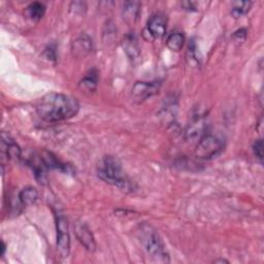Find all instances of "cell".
Returning a JSON list of instances; mask_svg holds the SVG:
<instances>
[{"instance_id": "6da1fadb", "label": "cell", "mask_w": 264, "mask_h": 264, "mask_svg": "<svg viewBox=\"0 0 264 264\" xmlns=\"http://www.w3.org/2000/svg\"><path fill=\"white\" fill-rule=\"evenodd\" d=\"M79 101L63 93L51 92L45 95L36 105V111L44 121L56 123L77 116Z\"/></svg>"}, {"instance_id": "7a4b0ae2", "label": "cell", "mask_w": 264, "mask_h": 264, "mask_svg": "<svg viewBox=\"0 0 264 264\" xmlns=\"http://www.w3.org/2000/svg\"><path fill=\"white\" fill-rule=\"evenodd\" d=\"M138 234L146 253L155 262L168 263L170 261L165 245L153 226L145 223L142 224L139 226Z\"/></svg>"}, {"instance_id": "3957f363", "label": "cell", "mask_w": 264, "mask_h": 264, "mask_svg": "<svg viewBox=\"0 0 264 264\" xmlns=\"http://www.w3.org/2000/svg\"><path fill=\"white\" fill-rule=\"evenodd\" d=\"M98 177L102 181L117 186L121 189H129L130 188V183L123 172L120 161L112 156H106L103 158L98 167Z\"/></svg>"}, {"instance_id": "277c9868", "label": "cell", "mask_w": 264, "mask_h": 264, "mask_svg": "<svg viewBox=\"0 0 264 264\" xmlns=\"http://www.w3.org/2000/svg\"><path fill=\"white\" fill-rule=\"evenodd\" d=\"M224 150V141L212 134L203 135L195 149V156L198 159L210 160L219 156Z\"/></svg>"}, {"instance_id": "5b68a950", "label": "cell", "mask_w": 264, "mask_h": 264, "mask_svg": "<svg viewBox=\"0 0 264 264\" xmlns=\"http://www.w3.org/2000/svg\"><path fill=\"white\" fill-rule=\"evenodd\" d=\"M57 226V250L62 258H66L70 251V236L68 222L63 215H58L56 220Z\"/></svg>"}, {"instance_id": "8992f818", "label": "cell", "mask_w": 264, "mask_h": 264, "mask_svg": "<svg viewBox=\"0 0 264 264\" xmlns=\"http://www.w3.org/2000/svg\"><path fill=\"white\" fill-rule=\"evenodd\" d=\"M160 89L159 82H137L131 89V95L135 102L141 103L157 94Z\"/></svg>"}, {"instance_id": "52a82bcc", "label": "cell", "mask_w": 264, "mask_h": 264, "mask_svg": "<svg viewBox=\"0 0 264 264\" xmlns=\"http://www.w3.org/2000/svg\"><path fill=\"white\" fill-rule=\"evenodd\" d=\"M74 233L77 236L78 241L85 247L89 252H94L96 250L95 239L89 229L86 223L83 221H77L74 223Z\"/></svg>"}, {"instance_id": "ba28073f", "label": "cell", "mask_w": 264, "mask_h": 264, "mask_svg": "<svg viewBox=\"0 0 264 264\" xmlns=\"http://www.w3.org/2000/svg\"><path fill=\"white\" fill-rule=\"evenodd\" d=\"M166 18L162 15H153L148 21V32L153 39H161L166 33Z\"/></svg>"}, {"instance_id": "9c48e42d", "label": "cell", "mask_w": 264, "mask_h": 264, "mask_svg": "<svg viewBox=\"0 0 264 264\" xmlns=\"http://www.w3.org/2000/svg\"><path fill=\"white\" fill-rule=\"evenodd\" d=\"M2 154L3 158L8 157V159H20L21 149L16 143V141L9 135L3 132L2 135Z\"/></svg>"}, {"instance_id": "30bf717a", "label": "cell", "mask_w": 264, "mask_h": 264, "mask_svg": "<svg viewBox=\"0 0 264 264\" xmlns=\"http://www.w3.org/2000/svg\"><path fill=\"white\" fill-rule=\"evenodd\" d=\"M92 50V41L87 35H81L72 44V51L75 56H85Z\"/></svg>"}, {"instance_id": "8fae6325", "label": "cell", "mask_w": 264, "mask_h": 264, "mask_svg": "<svg viewBox=\"0 0 264 264\" xmlns=\"http://www.w3.org/2000/svg\"><path fill=\"white\" fill-rule=\"evenodd\" d=\"M140 12V3L138 2H126L123 5V19L131 24L134 23Z\"/></svg>"}, {"instance_id": "7c38bea8", "label": "cell", "mask_w": 264, "mask_h": 264, "mask_svg": "<svg viewBox=\"0 0 264 264\" xmlns=\"http://www.w3.org/2000/svg\"><path fill=\"white\" fill-rule=\"evenodd\" d=\"M40 157L43 160L47 169H59V170L67 171V166L62 162H60L56 158V156H54L51 152H48V151H42L40 153Z\"/></svg>"}, {"instance_id": "4fadbf2b", "label": "cell", "mask_w": 264, "mask_h": 264, "mask_svg": "<svg viewBox=\"0 0 264 264\" xmlns=\"http://www.w3.org/2000/svg\"><path fill=\"white\" fill-rule=\"evenodd\" d=\"M37 198H39V192L34 187H26L19 194V201L23 207L35 203Z\"/></svg>"}, {"instance_id": "5bb4252c", "label": "cell", "mask_w": 264, "mask_h": 264, "mask_svg": "<svg viewBox=\"0 0 264 264\" xmlns=\"http://www.w3.org/2000/svg\"><path fill=\"white\" fill-rule=\"evenodd\" d=\"M123 47L130 59H136L139 56V47L136 37L133 34H129L125 37Z\"/></svg>"}, {"instance_id": "9a60e30c", "label": "cell", "mask_w": 264, "mask_h": 264, "mask_svg": "<svg viewBox=\"0 0 264 264\" xmlns=\"http://www.w3.org/2000/svg\"><path fill=\"white\" fill-rule=\"evenodd\" d=\"M46 13V7L42 3H33L29 5L25 11V14L28 18L33 21H40Z\"/></svg>"}, {"instance_id": "2e32d148", "label": "cell", "mask_w": 264, "mask_h": 264, "mask_svg": "<svg viewBox=\"0 0 264 264\" xmlns=\"http://www.w3.org/2000/svg\"><path fill=\"white\" fill-rule=\"evenodd\" d=\"M185 44V36L181 32H173L168 35L166 40V46L169 50L173 52H179L182 50Z\"/></svg>"}, {"instance_id": "e0dca14e", "label": "cell", "mask_w": 264, "mask_h": 264, "mask_svg": "<svg viewBox=\"0 0 264 264\" xmlns=\"http://www.w3.org/2000/svg\"><path fill=\"white\" fill-rule=\"evenodd\" d=\"M97 83H98V75H97L96 70L93 69L81 81L80 87L84 90L92 92L96 89Z\"/></svg>"}, {"instance_id": "ac0fdd59", "label": "cell", "mask_w": 264, "mask_h": 264, "mask_svg": "<svg viewBox=\"0 0 264 264\" xmlns=\"http://www.w3.org/2000/svg\"><path fill=\"white\" fill-rule=\"evenodd\" d=\"M252 7L251 2H238L234 3L232 6L231 14L234 16V18H240L244 15H246Z\"/></svg>"}, {"instance_id": "d6986e66", "label": "cell", "mask_w": 264, "mask_h": 264, "mask_svg": "<svg viewBox=\"0 0 264 264\" xmlns=\"http://www.w3.org/2000/svg\"><path fill=\"white\" fill-rule=\"evenodd\" d=\"M253 149H254L255 156L258 158V160L260 162H262V160H263V141H262V139L256 140Z\"/></svg>"}, {"instance_id": "ffe728a7", "label": "cell", "mask_w": 264, "mask_h": 264, "mask_svg": "<svg viewBox=\"0 0 264 264\" xmlns=\"http://www.w3.org/2000/svg\"><path fill=\"white\" fill-rule=\"evenodd\" d=\"M182 6H183L186 10H188V11H193V10L195 9L194 3H191V2H185V3L182 4Z\"/></svg>"}, {"instance_id": "44dd1931", "label": "cell", "mask_w": 264, "mask_h": 264, "mask_svg": "<svg viewBox=\"0 0 264 264\" xmlns=\"http://www.w3.org/2000/svg\"><path fill=\"white\" fill-rule=\"evenodd\" d=\"M2 250H3V252H2V257L5 255V253H6V250H7V245H6V243L3 241V248H2Z\"/></svg>"}]
</instances>
